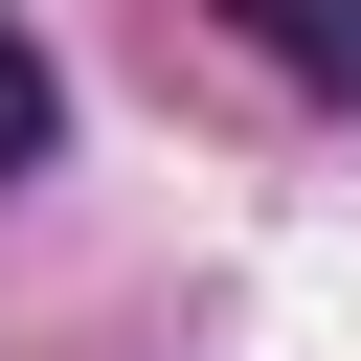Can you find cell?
I'll return each mask as SVG.
<instances>
[{
	"label": "cell",
	"instance_id": "6da1fadb",
	"mask_svg": "<svg viewBox=\"0 0 361 361\" xmlns=\"http://www.w3.org/2000/svg\"><path fill=\"white\" fill-rule=\"evenodd\" d=\"M226 45L293 68V90H361V0H226Z\"/></svg>",
	"mask_w": 361,
	"mask_h": 361
},
{
	"label": "cell",
	"instance_id": "7a4b0ae2",
	"mask_svg": "<svg viewBox=\"0 0 361 361\" xmlns=\"http://www.w3.org/2000/svg\"><path fill=\"white\" fill-rule=\"evenodd\" d=\"M45 135H68V68H45V45L0 23V180H45Z\"/></svg>",
	"mask_w": 361,
	"mask_h": 361
}]
</instances>
